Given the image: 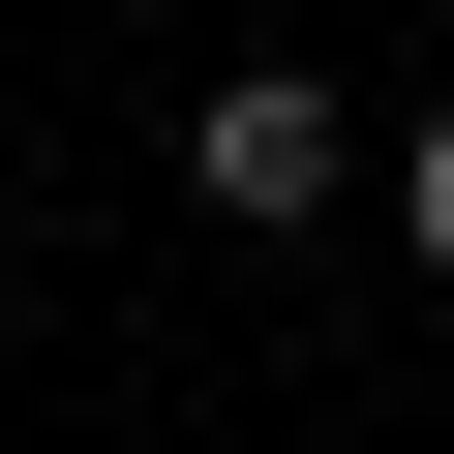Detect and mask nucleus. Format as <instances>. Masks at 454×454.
Wrapping results in <instances>:
<instances>
[{
	"label": "nucleus",
	"mask_w": 454,
	"mask_h": 454,
	"mask_svg": "<svg viewBox=\"0 0 454 454\" xmlns=\"http://www.w3.org/2000/svg\"><path fill=\"white\" fill-rule=\"evenodd\" d=\"M394 212H424V273H454V121H424V152H394Z\"/></svg>",
	"instance_id": "2"
},
{
	"label": "nucleus",
	"mask_w": 454,
	"mask_h": 454,
	"mask_svg": "<svg viewBox=\"0 0 454 454\" xmlns=\"http://www.w3.org/2000/svg\"><path fill=\"white\" fill-rule=\"evenodd\" d=\"M182 182H212V212H333V91H303V61H243V91L182 121Z\"/></svg>",
	"instance_id": "1"
}]
</instances>
